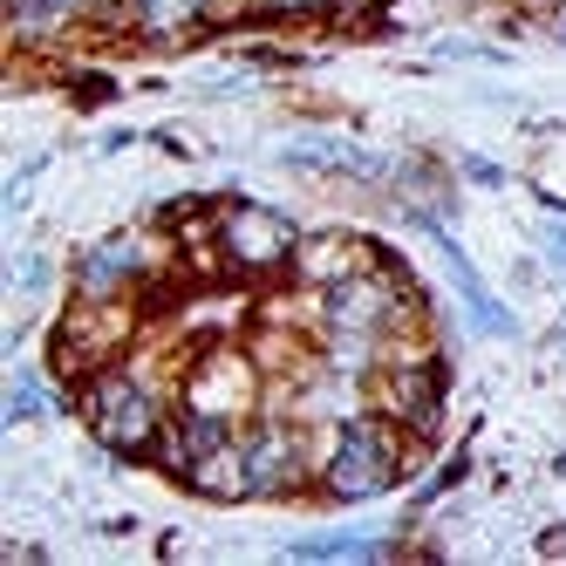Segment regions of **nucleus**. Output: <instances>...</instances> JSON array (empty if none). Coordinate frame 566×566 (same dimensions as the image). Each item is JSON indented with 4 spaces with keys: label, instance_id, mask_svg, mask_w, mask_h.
Here are the masks:
<instances>
[{
    "label": "nucleus",
    "instance_id": "16",
    "mask_svg": "<svg viewBox=\"0 0 566 566\" xmlns=\"http://www.w3.org/2000/svg\"><path fill=\"white\" fill-rule=\"evenodd\" d=\"M546 253H553V266H566V226H546Z\"/></svg>",
    "mask_w": 566,
    "mask_h": 566
},
{
    "label": "nucleus",
    "instance_id": "17",
    "mask_svg": "<svg viewBox=\"0 0 566 566\" xmlns=\"http://www.w3.org/2000/svg\"><path fill=\"white\" fill-rule=\"evenodd\" d=\"M266 8H328V0H266Z\"/></svg>",
    "mask_w": 566,
    "mask_h": 566
},
{
    "label": "nucleus",
    "instance_id": "8",
    "mask_svg": "<svg viewBox=\"0 0 566 566\" xmlns=\"http://www.w3.org/2000/svg\"><path fill=\"white\" fill-rule=\"evenodd\" d=\"M144 280H157V253L144 232H109L75 260V294H96V301H116V294H137Z\"/></svg>",
    "mask_w": 566,
    "mask_h": 566
},
{
    "label": "nucleus",
    "instance_id": "13",
    "mask_svg": "<svg viewBox=\"0 0 566 566\" xmlns=\"http://www.w3.org/2000/svg\"><path fill=\"white\" fill-rule=\"evenodd\" d=\"M301 559H382V539L376 533H314V539H294Z\"/></svg>",
    "mask_w": 566,
    "mask_h": 566
},
{
    "label": "nucleus",
    "instance_id": "3",
    "mask_svg": "<svg viewBox=\"0 0 566 566\" xmlns=\"http://www.w3.org/2000/svg\"><path fill=\"white\" fill-rule=\"evenodd\" d=\"M266 402V369L253 348L239 342H198V355L185 361L178 376V410H198V417H219L232 430H247Z\"/></svg>",
    "mask_w": 566,
    "mask_h": 566
},
{
    "label": "nucleus",
    "instance_id": "11",
    "mask_svg": "<svg viewBox=\"0 0 566 566\" xmlns=\"http://www.w3.org/2000/svg\"><path fill=\"white\" fill-rule=\"evenodd\" d=\"M185 484H191V492H206V499H247V443H239V430L219 437L206 458H191Z\"/></svg>",
    "mask_w": 566,
    "mask_h": 566
},
{
    "label": "nucleus",
    "instance_id": "10",
    "mask_svg": "<svg viewBox=\"0 0 566 566\" xmlns=\"http://www.w3.org/2000/svg\"><path fill=\"white\" fill-rule=\"evenodd\" d=\"M430 239H437V253H443V266H451V287H458V301H464V314H471V328L478 335H518V321H512V307L505 301H492V287L478 280V266L458 253V239H443L437 226H430Z\"/></svg>",
    "mask_w": 566,
    "mask_h": 566
},
{
    "label": "nucleus",
    "instance_id": "6",
    "mask_svg": "<svg viewBox=\"0 0 566 566\" xmlns=\"http://www.w3.org/2000/svg\"><path fill=\"white\" fill-rule=\"evenodd\" d=\"M239 443H247V499H287L321 478V443H307V430L287 417H253Z\"/></svg>",
    "mask_w": 566,
    "mask_h": 566
},
{
    "label": "nucleus",
    "instance_id": "15",
    "mask_svg": "<svg viewBox=\"0 0 566 566\" xmlns=\"http://www.w3.org/2000/svg\"><path fill=\"white\" fill-rule=\"evenodd\" d=\"M206 8H212V0H130V14H137L150 34H178L185 21H198Z\"/></svg>",
    "mask_w": 566,
    "mask_h": 566
},
{
    "label": "nucleus",
    "instance_id": "7",
    "mask_svg": "<svg viewBox=\"0 0 566 566\" xmlns=\"http://www.w3.org/2000/svg\"><path fill=\"white\" fill-rule=\"evenodd\" d=\"M369 410L396 417L410 437L437 430L443 417V376H437V361L430 355H389L369 369Z\"/></svg>",
    "mask_w": 566,
    "mask_h": 566
},
{
    "label": "nucleus",
    "instance_id": "1",
    "mask_svg": "<svg viewBox=\"0 0 566 566\" xmlns=\"http://www.w3.org/2000/svg\"><path fill=\"white\" fill-rule=\"evenodd\" d=\"M402 471H410V430L382 410H355L321 437V478L314 484L342 505H361V499L396 492Z\"/></svg>",
    "mask_w": 566,
    "mask_h": 566
},
{
    "label": "nucleus",
    "instance_id": "4",
    "mask_svg": "<svg viewBox=\"0 0 566 566\" xmlns=\"http://www.w3.org/2000/svg\"><path fill=\"white\" fill-rule=\"evenodd\" d=\"M130 348H137V294H116V301L75 294L55 321V369L75 382L109 369V361H124Z\"/></svg>",
    "mask_w": 566,
    "mask_h": 566
},
{
    "label": "nucleus",
    "instance_id": "12",
    "mask_svg": "<svg viewBox=\"0 0 566 566\" xmlns=\"http://www.w3.org/2000/svg\"><path fill=\"white\" fill-rule=\"evenodd\" d=\"M287 165H294V171H355V178H382V157L355 150V144H342V137H307V144H294Z\"/></svg>",
    "mask_w": 566,
    "mask_h": 566
},
{
    "label": "nucleus",
    "instance_id": "14",
    "mask_svg": "<svg viewBox=\"0 0 566 566\" xmlns=\"http://www.w3.org/2000/svg\"><path fill=\"white\" fill-rule=\"evenodd\" d=\"M49 410H62V402H55V382L34 376V369H21V376H14V396H8V423H34V417H49Z\"/></svg>",
    "mask_w": 566,
    "mask_h": 566
},
{
    "label": "nucleus",
    "instance_id": "5",
    "mask_svg": "<svg viewBox=\"0 0 566 566\" xmlns=\"http://www.w3.org/2000/svg\"><path fill=\"white\" fill-rule=\"evenodd\" d=\"M219 232V273H239V280H273V273H294V253H301V226L273 206H253V198H232L212 219Z\"/></svg>",
    "mask_w": 566,
    "mask_h": 566
},
{
    "label": "nucleus",
    "instance_id": "2",
    "mask_svg": "<svg viewBox=\"0 0 566 566\" xmlns=\"http://www.w3.org/2000/svg\"><path fill=\"white\" fill-rule=\"evenodd\" d=\"M171 389H157L150 369H137V361H109V369L83 376V423L96 430V443H109V451H157V437H165L171 423Z\"/></svg>",
    "mask_w": 566,
    "mask_h": 566
},
{
    "label": "nucleus",
    "instance_id": "9",
    "mask_svg": "<svg viewBox=\"0 0 566 566\" xmlns=\"http://www.w3.org/2000/svg\"><path fill=\"white\" fill-rule=\"evenodd\" d=\"M382 253L369 247V239H355V232H301V253H294V280L307 294H328L342 287V280L355 273H369Z\"/></svg>",
    "mask_w": 566,
    "mask_h": 566
}]
</instances>
